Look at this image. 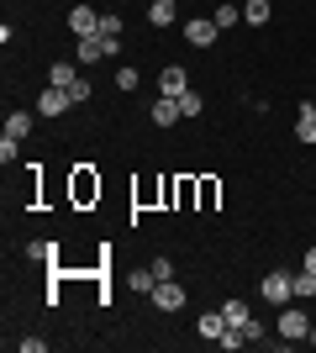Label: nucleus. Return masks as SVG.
Here are the masks:
<instances>
[{"instance_id":"f257e3e1","label":"nucleus","mask_w":316,"mask_h":353,"mask_svg":"<svg viewBox=\"0 0 316 353\" xmlns=\"http://www.w3.org/2000/svg\"><path fill=\"white\" fill-rule=\"evenodd\" d=\"M116 37H105V32H90V37H79L74 43V59H79V69H85V63H101V59H111V53H116Z\"/></svg>"},{"instance_id":"f03ea898","label":"nucleus","mask_w":316,"mask_h":353,"mask_svg":"<svg viewBox=\"0 0 316 353\" xmlns=\"http://www.w3.org/2000/svg\"><path fill=\"white\" fill-rule=\"evenodd\" d=\"M264 301H269V306H290V301H295V274H285V269L264 274Z\"/></svg>"},{"instance_id":"7ed1b4c3","label":"nucleus","mask_w":316,"mask_h":353,"mask_svg":"<svg viewBox=\"0 0 316 353\" xmlns=\"http://www.w3.org/2000/svg\"><path fill=\"white\" fill-rule=\"evenodd\" d=\"M311 322H316V316H306V311H295V306H280V338H285V343H306Z\"/></svg>"},{"instance_id":"20e7f679","label":"nucleus","mask_w":316,"mask_h":353,"mask_svg":"<svg viewBox=\"0 0 316 353\" xmlns=\"http://www.w3.org/2000/svg\"><path fill=\"white\" fill-rule=\"evenodd\" d=\"M185 43L190 48H216L222 43V27H216L211 16H196V21H185Z\"/></svg>"},{"instance_id":"39448f33","label":"nucleus","mask_w":316,"mask_h":353,"mask_svg":"<svg viewBox=\"0 0 316 353\" xmlns=\"http://www.w3.org/2000/svg\"><path fill=\"white\" fill-rule=\"evenodd\" d=\"M90 201H101V174L90 163H79L74 169V206H90Z\"/></svg>"},{"instance_id":"423d86ee","label":"nucleus","mask_w":316,"mask_h":353,"mask_svg":"<svg viewBox=\"0 0 316 353\" xmlns=\"http://www.w3.org/2000/svg\"><path fill=\"white\" fill-rule=\"evenodd\" d=\"M185 301H190V295H185L180 280H158V285H153V306H158V311H180Z\"/></svg>"},{"instance_id":"0eeeda50","label":"nucleus","mask_w":316,"mask_h":353,"mask_svg":"<svg viewBox=\"0 0 316 353\" xmlns=\"http://www.w3.org/2000/svg\"><path fill=\"white\" fill-rule=\"evenodd\" d=\"M69 105H74V101H69V90H59V85H48L43 95H37V111H43V117H53V121H59Z\"/></svg>"},{"instance_id":"6e6552de","label":"nucleus","mask_w":316,"mask_h":353,"mask_svg":"<svg viewBox=\"0 0 316 353\" xmlns=\"http://www.w3.org/2000/svg\"><path fill=\"white\" fill-rule=\"evenodd\" d=\"M185 90H190V74H185L180 63H169V69L158 74V95H174V101H180Z\"/></svg>"},{"instance_id":"1a4fd4ad","label":"nucleus","mask_w":316,"mask_h":353,"mask_svg":"<svg viewBox=\"0 0 316 353\" xmlns=\"http://www.w3.org/2000/svg\"><path fill=\"white\" fill-rule=\"evenodd\" d=\"M69 32H74V37H90V32H101V16H95V6H74V11H69Z\"/></svg>"},{"instance_id":"9d476101","label":"nucleus","mask_w":316,"mask_h":353,"mask_svg":"<svg viewBox=\"0 0 316 353\" xmlns=\"http://www.w3.org/2000/svg\"><path fill=\"white\" fill-rule=\"evenodd\" d=\"M180 101H174V95H158V101H153V127H180Z\"/></svg>"},{"instance_id":"9b49d317","label":"nucleus","mask_w":316,"mask_h":353,"mask_svg":"<svg viewBox=\"0 0 316 353\" xmlns=\"http://www.w3.org/2000/svg\"><path fill=\"white\" fill-rule=\"evenodd\" d=\"M74 79H79V59H53V69H48V85L69 90Z\"/></svg>"},{"instance_id":"f8f14e48","label":"nucleus","mask_w":316,"mask_h":353,"mask_svg":"<svg viewBox=\"0 0 316 353\" xmlns=\"http://www.w3.org/2000/svg\"><path fill=\"white\" fill-rule=\"evenodd\" d=\"M295 137H301L306 148L316 143V101H306V105H301V117H295Z\"/></svg>"},{"instance_id":"ddd939ff","label":"nucleus","mask_w":316,"mask_h":353,"mask_svg":"<svg viewBox=\"0 0 316 353\" xmlns=\"http://www.w3.org/2000/svg\"><path fill=\"white\" fill-rule=\"evenodd\" d=\"M153 285H158L153 264H143V269H132V274H127V290H137V295H153Z\"/></svg>"},{"instance_id":"4468645a","label":"nucleus","mask_w":316,"mask_h":353,"mask_svg":"<svg viewBox=\"0 0 316 353\" xmlns=\"http://www.w3.org/2000/svg\"><path fill=\"white\" fill-rule=\"evenodd\" d=\"M174 16H180L174 0H153V6H148V21H153V27H174Z\"/></svg>"},{"instance_id":"2eb2a0df","label":"nucleus","mask_w":316,"mask_h":353,"mask_svg":"<svg viewBox=\"0 0 316 353\" xmlns=\"http://www.w3.org/2000/svg\"><path fill=\"white\" fill-rule=\"evenodd\" d=\"M269 16H274V6H269V0H248V6H242V21H248V27H264Z\"/></svg>"},{"instance_id":"dca6fc26","label":"nucleus","mask_w":316,"mask_h":353,"mask_svg":"<svg viewBox=\"0 0 316 353\" xmlns=\"http://www.w3.org/2000/svg\"><path fill=\"white\" fill-rule=\"evenodd\" d=\"M200 338H206V343H216V338H222V332H227V322H222V311H206V316H200Z\"/></svg>"},{"instance_id":"f3484780","label":"nucleus","mask_w":316,"mask_h":353,"mask_svg":"<svg viewBox=\"0 0 316 353\" xmlns=\"http://www.w3.org/2000/svg\"><path fill=\"white\" fill-rule=\"evenodd\" d=\"M248 316H253V311H248V301H222V322H227V327H242Z\"/></svg>"},{"instance_id":"a211bd4d","label":"nucleus","mask_w":316,"mask_h":353,"mask_svg":"<svg viewBox=\"0 0 316 353\" xmlns=\"http://www.w3.org/2000/svg\"><path fill=\"white\" fill-rule=\"evenodd\" d=\"M211 21H216L222 32H232V27L242 21V6H216V11H211Z\"/></svg>"},{"instance_id":"6ab92c4d","label":"nucleus","mask_w":316,"mask_h":353,"mask_svg":"<svg viewBox=\"0 0 316 353\" xmlns=\"http://www.w3.org/2000/svg\"><path fill=\"white\" fill-rule=\"evenodd\" d=\"M27 132H32V117H27V111H11V117H6V137H16V143H21Z\"/></svg>"},{"instance_id":"aec40b11","label":"nucleus","mask_w":316,"mask_h":353,"mask_svg":"<svg viewBox=\"0 0 316 353\" xmlns=\"http://www.w3.org/2000/svg\"><path fill=\"white\" fill-rule=\"evenodd\" d=\"M180 111H185V117H200V111H206V95H200V90L190 85V90L180 95Z\"/></svg>"},{"instance_id":"412c9836","label":"nucleus","mask_w":316,"mask_h":353,"mask_svg":"<svg viewBox=\"0 0 316 353\" xmlns=\"http://www.w3.org/2000/svg\"><path fill=\"white\" fill-rule=\"evenodd\" d=\"M295 301H316V274H311V269L295 274Z\"/></svg>"},{"instance_id":"4be33fe9","label":"nucleus","mask_w":316,"mask_h":353,"mask_svg":"<svg viewBox=\"0 0 316 353\" xmlns=\"http://www.w3.org/2000/svg\"><path fill=\"white\" fill-rule=\"evenodd\" d=\"M27 259H37V264H48V259H59V248H53V243H43V237H37V243H27Z\"/></svg>"},{"instance_id":"5701e85b","label":"nucleus","mask_w":316,"mask_h":353,"mask_svg":"<svg viewBox=\"0 0 316 353\" xmlns=\"http://www.w3.org/2000/svg\"><path fill=\"white\" fill-rule=\"evenodd\" d=\"M196 195H200V206H216V195H222V185H216V179H200V185H196Z\"/></svg>"},{"instance_id":"b1692460","label":"nucleus","mask_w":316,"mask_h":353,"mask_svg":"<svg viewBox=\"0 0 316 353\" xmlns=\"http://www.w3.org/2000/svg\"><path fill=\"white\" fill-rule=\"evenodd\" d=\"M111 85H116V90H137V85H143V79H137V69H132V63H121Z\"/></svg>"},{"instance_id":"393cba45","label":"nucleus","mask_w":316,"mask_h":353,"mask_svg":"<svg viewBox=\"0 0 316 353\" xmlns=\"http://www.w3.org/2000/svg\"><path fill=\"white\" fill-rule=\"evenodd\" d=\"M16 159H21V143H16V137H0V163H6V169H11Z\"/></svg>"},{"instance_id":"a878e982","label":"nucleus","mask_w":316,"mask_h":353,"mask_svg":"<svg viewBox=\"0 0 316 353\" xmlns=\"http://www.w3.org/2000/svg\"><path fill=\"white\" fill-rule=\"evenodd\" d=\"M242 338H248V343H264L269 332H264V322H258V316H248V322H242Z\"/></svg>"},{"instance_id":"bb28decb","label":"nucleus","mask_w":316,"mask_h":353,"mask_svg":"<svg viewBox=\"0 0 316 353\" xmlns=\"http://www.w3.org/2000/svg\"><path fill=\"white\" fill-rule=\"evenodd\" d=\"M69 101H74V105L90 101V79H74V85H69Z\"/></svg>"},{"instance_id":"cd10ccee","label":"nucleus","mask_w":316,"mask_h":353,"mask_svg":"<svg viewBox=\"0 0 316 353\" xmlns=\"http://www.w3.org/2000/svg\"><path fill=\"white\" fill-rule=\"evenodd\" d=\"M101 32H105V37H121V16L105 11V16H101Z\"/></svg>"},{"instance_id":"c85d7f7f","label":"nucleus","mask_w":316,"mask_h":353,"mask_svg":"<svg viewBox=\"0 0 316 353\" xmlns=\"http://www.w3.org/2000/svg\"><path fill=\"white\" fill-rule=\"evenodd\" d=\"M153 274H158V280H174V264H169L164 253H158V259H153Z\"/></svg>"},{"instance_id":"c756f323","label":"nucleus","mask_w":316,"mask_h":353,"mask_svg":"<svg viewBox=\"0 0 316 353\" xmlns=\"http://www.w3.org/2000/svg\"><path fill=\"white\" fill-rule=\"evenodd\" d=\"M306 269H311V274H316V248H306Z\"/></svg>"},{"instance_id":"7c9ffc66","label":"nucleus","mask_w":316,"mask_h":353,"mask_svg":"<svg viewBox=\"0 0 316 353\" xmlns=\"http://www.w3.org/2000/svg\"><path fill=\"white\" fill-rule=\"evenodd\" d=\"M306 343H311V348H316V322H311V332H306Z\"/></svg>"},{"instance_id":"2f4dec72","label":"nucleus","mask_w":316,"mask_h":353,"mask_svg":"<svg viewBox=\"0 0 316 353\" xmlns=\"http://www.w3.org/2000/svg\"><path fill=\"white\" fill-rule=\"evenodd\" d=\"M311 316H316V311H311Z\"/></svg>"}]
</instances>
